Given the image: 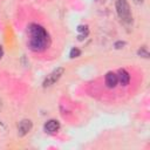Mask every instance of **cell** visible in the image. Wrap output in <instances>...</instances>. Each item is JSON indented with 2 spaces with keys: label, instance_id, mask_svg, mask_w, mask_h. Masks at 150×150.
<instances>
[{
  "label": "cell",
  "instance_id": "12",
  "mask_svg": "<svg viewBox=\"0 0 150 150\" xmlns=\"http://www.w3.org/2000/svg\"><path fill=\"white\" fill-rule=\"evenodd\" d=\"M88 33H89V30H88V32H83V33H80V34H79V36H77V40H79V41H82L83 39H86V36L88 35Z\"/></svg>",
  "mask_w": 150,
  "mask_h": 150
},
{
  "label": "cell",
  "instance_id": "14",
  "mask_svg": "<svg viewBox=\"0 0 150 150\" xmlns=\"http://www.w3.org/2000/svg\"><path fill=\"white\" fill-rule=\"evenodd\" d=\"M132 1H134L135 4H142V2L144 1V0H132Z\"/></svg>",
  "mask_w": 150,
  "mask_h": 150
},
{
  "label": "cell",
  "instance_id": "3",
  "mask_svg": "<svg viewBox=\"0 0 150 150\" xmlns=\"http://www.w3.org/2000/svg\"><path fill=\"white\" fill-rule=\"evenodd\" d=\"M63 73H64V68L57 67L56 69H54L52 73H49V74L46 76V79H45L43 82H42V86H43L45 88H48V87L54 86V84L61 79V76L63 75Z\"/></svg>",
  "mask_w": 150,
  "mask_h": 150
},
{
  "label": "cell",
  "instance_id": "8",
  "mask_svg": "<svg viewBox=\"0 0 150 150\" xmlns=\"http://www.w3.org/2000/svg\"><path fill=\"white\" fill-rule=\"evenodd\" d=\"M137 55L141 56V57H144V59H148L149 57V52H148V48L145 46L141 47L138 50H137Z\"/></svg>",
  "mask_w": 150,
  "mask_h": 150
},
{
  "label": "cell",
  "instance_id": "5",
  "mask_svg": "<svg viewBox=\"0 0 150 150\" xmlns=\"http://www.w3.org/2000/svg\"><path fill=\"white\" fill-rule=\"evenodd\" d=\"M59 129H60V122L56 121V120H49V121H47V122L45 123V125H43V130H45L47 134H50V135L57 132Z\"/></svg>",
  "mask_w": 150,
  "mask_h": 150
},
{
  "label": "cell",
  "instance_id": "6",
  "mask_svg": "<svg viewBox=\"0 0 150 150\" xmlns=\"http://www.w3.org/2000/svg\"><path fill=\"white\" fill-rule=\"evenodd\" d=\"M104 82H105V86L108 88H115L118 83V80H117V75L112 71H108L104 76Z\"/></svg>",
  "mask_w": 150,
  "mask_h": 150
},
{
  "label": "cell",
  "instance_id": "2",
  "mask_svg": "<svg viewBox=\"0 0 150 150\" xmlns=\"http://www.w3.org/2000/svg\"><path fill=\"white\" fill-rule=\"evenodd\" d=\"M115 8L118 18L127 23H130L132 21V15L130 11V6L127 0H116L115 1Z\"/></svg>",
  "mask_w": 150,
  "mask_h": 150
},
{
  "label": "cell",
  "instance_id": "11",
  "mask_svg": "<svg viewBox=\"0 0 150 150\" xmlns=\"http://www.w3.org/2000/svg\"><path fill=\"white\" fill-rule=\"evenodd\" d=\"M77 32H79V33L88 32V27H87V26H83V25H80V26L77 27Z\"/></svg>",
  "mask_w": 150,
  "mask_h": 150
},
{
  "label": "cell",
  "instance_id": "9",
  "mask_svg": "<svg viewBox=\"0 0 150 150\" xmlns=\"http://www.w3.org/2000/svg\"><path fill=\"white\" fill-rule=\"evenodd\" d=\"M80 55H81V50H80L79 48H76V47L71 48L70 52H69V56H70L71 59H74V57H79Z\"/></svg>",
  "mask_w": 150,
  "mask_h": 150
},
{
  "label": "cell",
  "instance_id": "4",
  "mask_svg": "<svg viewBox=\"0 0 150 150\" xmlns=\"http://www.w3.org/2000/svg\"><path fill=\"white\" fill-rule=\"evenodd\" d=\"M32 128H33L32 121L28 120V118H23V120H21V121L19 122V124H18V135H19L20 137H23V136H26V135L32 130Z\"/></svg>",
  "mask_w": 150,
  "mask_h": 150
},
{
  "label": "cell",
  "instance_id": "13",
  "mask_svg": "<svg viewBox=\"0 0 150 150\" xmlns=\"http://www.w3.org/2000/svg\"><path fill=\"white\" fill-rule=\"evenodd\" d=\"M2 55H4V50H2V47L0 46V59L2 57Z\"/></svg>",
  "mask_w": 150,
  "mask_h": 150
},
{
  "label": "cell",
  "instance_id": "10",
  "mask_svg": "<svg viewBox=\"0 0 150 150\" xmlns=\"http://www.w3.org/2000/svg\"><path fill=\"white\" fill-rule=\"evenodd\" d=\"M114 46L116 49H121V48H123V46H125V42L124 41H117V42H115Z\"/></svg>",
  "mask_w": 150,
  "mask_h": 150
},
{
  "label": "cell",
  "instance_id": "7",
  "mask_svg": "<svg viewBox=\"0 0 150 150\" xmlns=\"http://www.w3.org/2000/svg\"><path fill=\"white\" fill-rule=\"evenodd\" d=\"M116 75H117L118 83L121 86H128L129 84V82H130V75H129V73L125 69H120Z\"/></svg>",
  "mask_w": 150,
  "mask_h": 150
},
{
  "label": "cell",
  "instance_id": "1",
  "mask_svg": "<svg viewBox=\"0 0 150 150\" xmlns=\"http://www.w3.org/2000/svg\"><path fill=\"white\" fill-rule=\"evenodd\" d=\"M49 45V35L40 25L32 23L28 28V47L33 52H42Z\"/></svg>",
  "mask_w": 150,
  "mask_h": 150
}]
</instances>
